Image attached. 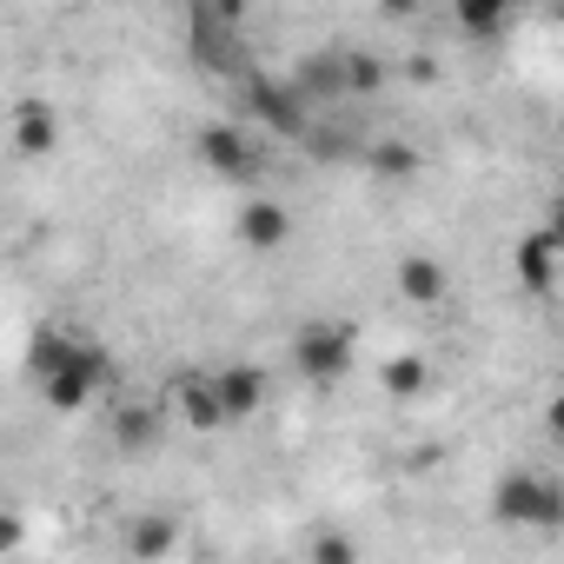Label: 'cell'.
<instances>
[{
    "label": "cell",
    "mask_w": 564,
    "mask_h": 564,
    "mask_svg": "<svg viewBox=\"0 0 564 564\" xmlns=\"http://www.w3.org/2000/svg\"><path fill=\"white\" fill-rule=\"evenodd\" d=\"M352 346H359V333H352L346 319H313V326H300L293 359H300V372H306V379L333 386V379L352 366Z\"/></svg>",
    "instance_id": "obj_1"
},
{
    "label": "cell",
    "mask_w": 564,
    "mask_h": 564,
    "mask_svg": "<svg viewBox=\"0 0 564 564\" xmlns=\"http://www.w3.org/2000/svg\"><path fill=\"white\" fill-rule=\"evenodd\" d=\"M193 153L206 160V173H219V180H232V186H252L259 180V147H252V133L246 127H226V120H213V127H199V140H193Z\"/></svg>",
    "instance_id": "obj_2"
},
{
    "label": "cell",
    "mask_w": 564,
    "mask_h": 564,
    "mask_svg": "<svg viewBox=\"0 0 564 564\" xmlns=\"http://www.w3.org/2000/svg\"><path fill=\"white\" fill-rule=\"evenodd\" d=\"M100 386H107V352H100V346H87V339L67 352V366H54V372L41 379V392H47V405H54V412H80Z\"/></svg>",
    "instance_id": "obj_3"
},
{
    "label": "cell",
    "mask_w": 564,
    "mask_h": 564,
    "mask_svg": "<svg viewBox=\"0 0 564 564\" xmlns=\"http://www.w3.org/2000/svg\"><path fill=\"white\" fill-rule=\"evenodd\" d=\"M498 511L518 518V524H557L564 518V491L551 478H538V471H511L498 485Z\"/></svg>",
    "instance_id": "obj_4"
},
{
    "label": "cell",
    "mask_w": 564,
    "mask_h": 564,
    "mask_svg": "<svg viewBox=\"0 0 564 564\" xmlns=\"http://www.w3.org/2000/svg\"><path fill=\"white\" fill-rule=\"evenodd\" d=\"M232 232H239V246H246V252H279V246L293 239V213L279 206V199H265V193H246V206H239Z\"/></svg>",
    "instance_id": "obj_5"
},
{
    "label": "cell",
    "mask_w": 564,
    "mask_h": 564,
    "mask_svg": "<svg viewBox=\"0 0 564 564\" xmlns=\"http://www.w3.org/2000/svg\"><path fill=\"white\" fill-rule=\"evenodd\" d=\"M8 140H14V153H21V160H47V153L61 147V113H54L47 100H21V107H14V133H8Z\"/></svg>",
    "instance_id": "obj_6"
},
{
    "label": "cell",
    "mask_w": 564,
    "mask_h": 564,
    "mask_svg": "<svg viewBox=\"0 0 564 564\" xmlns=\"http://www.w3.org/2000/svg\"><path fill=\"white\" fill-rule=\"evenodd\" d=\"M213 399H219V419H252L265 405V372L259 366H219L213 372Z\"/></svg>",
    "instance_id": "obj_7"
},
{
    "label": "cell",
    "mask_w": 564,
    "mask_h": 564,
    "mask_svg": "<svg viewBox=\"0 0 564 564\" xmlns=\"http://www.w3.org/2000/svg\"><path fill=\"white\" fill-rule=\"evenodd\" d=\"M399 293H405L412 306H445V300H452V272H445L438 259H425V252H405V259H399Z\"/></svg>",
    "instance_id": "obj_8"
},
{
    "label": "cell",
    "mask_w": 564,
    "mask_h": 564,
    "mask_svg": "<svg viewBox=\"0 0 564 564\" xmlns=\"http://www.w3.org/2000/svg\"><path fill=\"white\" fill-rule=\"evenodd\" d=\"M518 279H524L538 300L557 286V232H551V226H538V232L518 239Z\"/></svg>",
    "instance_id": "obj_9"
},
{
    "label": "cell",
    "mask_w": 564,
    "mask_h": 564,
    "mask_svg": "<svg viewBox=\"0 0 564 564\" xmlns=\"http://www.w3.org/2000/svg\"><path fill=\"white\" fill-rule=\"evenodd\" d=\"M173 412H180L193 432L226 425V419H219V399H213V379H180V386H173Z\"/></svg>",
    "instance_id": "obj_10"
},
{
    "label": "cell",
    "mask_w": 564,
    "mask_h": 564,
    "mask_svg": "<svg viewBox=\"0 0 564 564\" xmlns=\"http://www.w3.org/2000/svg\"><path fill=\"white\" fill-rule=\"evenodd\" d=\"M505 21H511V0H452V28L471 41H491Z\"/></svg>",
    "instance_id": "obj_11"
},
{
    "label": "cell",
    "mask_w": 564,
    "mask_h": 564,
    "mask_svg": "<svg viewBox=\"0 0 564 564\" xmlns=\"http://www.w3.org/2000/svg\"><path fill=\"white\" fill-rule=\"evenodd\" d=\"M74 346H80L74 333H61V326H41V333H34V346H28V372H34V386H41L54 366H67V352H74Z\"/></svg>",
    "instance_id": "obj_12"
},
{
    "label": "cell",
    "mask_w": 564,
    "mask_h": 564,
    "mask_svg": "<svg viewBox=\"0 0 564 564\" xmlns=\"http://www.w3.org/2000/svg\"><path fill=\"white\" fill-rule=\"evenodd\" d=\"M113 438H120L127 452L153 445V438H160V405H120V412H113Z\"/></svg>",
    "instance_id": "obj_13"
},
{
    "label": "cell",
    "mask_w": 564,
    "mask_h": 564,
    "mask_svg": "<svg viewBox=\"0 0 564 564\" xmlns=\"http://www.w3.org/2000/svg\"><path fill=\"white\" fill-rule=\"evenodd\" d=\"M386 87V67L372 54H339V94H379Z\"/></svg>",
    "instance_id": "obj_14"
},
{
    "label": "cell",
    "mask_w": 564,
    "mask_h": 564,
    "mask_svg": "<svg viewBox=\"0 0 564 564\" xmlns=\"http://www.w3.org/2000/svg\"><path fill=\"white\" fill-rule=\"evenodd\" d=\"M366 160H372L379 180H412V173H419V147H405V140H379Z\"/></svg>",
    "instance_id": "obj_15"
},
{
    "label": "cell",
    "mask_w": 564,
    "mask_h": 564,
    "mask_svg": "<svg viewBox=\"0 0 564 564\" xmlns=\"http://www.w3.org/2000/svg\"><path fill=\"white\" fill-rule=\"evenodd\" d=\"M425 379H432V366H425L419 352H405V359H392V366H386V392H392V399H419V392H425Z\"/></svg>",
    "instance_id": "obj_16"
},
{
    "label": "cell",
    "mask_w": 564,
    "mask_h": 564,
    "mask_svg": "<svg viewBox=\"0 0 564 564\" xmlns=\"http://www.w3.org/2000/svg\"><path fill=\"white\" fill-rule=\"evenodd\" d=\"M252 107H259L272 127H300V100H286L279 87H265V80H252Z\"/></svg>",
    "instance_id": "obj_17"
},
{
    "label": "cell",
    "mask_w": 564,
    "mask_h": 564,
    "mask_svg": "<svg viewBox=\"0 0 564 564\" xmlns=\"http://www.w3.org/2000/svg\"><path fill=\"white\" fill-rule=\"evenodd\" d=\"M127 544H133L140 557H160V551L173 544V524H166V518H153V524H133V538H127Z\"/></svg>",
    "instance_id": "obj_18"
},
{
    "label": "cell",
    "mask_w": 564,
    "mask_h": 564,
    "mask_svg": "<svg viewBox=\"0 0 564 564\" xmlns=\"http://www.w3.org/2000/svg\"><path fill=\"white\" fill-rule=\"evenodd\" d=\"M313 557H319V564H352V538H319Z\"/></svg>",
    "instance_id": "obj_19"
},
{
    "label": "cell",
    "mask_w": 564,
    "mask_h": 564,
    "mask_svg": "<svg viewBox=\"0 0 564 564\" xmlns=\"http://www.w3.org/2000/svg\"><path fill=\"white\" fill-rule=\"evenodd\" d=\"M21 544V518L14 511H0V551H14Z\"/></svg>",
    "instance_id": "obj_20"
},
{
    "label": "cell",
    "mask_w": 564,
    "mask_h": 564,
    "mask_svg": "<svg viewBox=\"0 0 564 564\" xmlns=\"http://www.w3.org/2000/svg\"><path fill=\"white\" fill-rule=\"evenodd\" d=\"M379 14H392V21H412V14H419V0H379Z\"/></svg>",
    "instance_id": "obj_21"
},
{
    "label": "cell",
    "mask_w": 564,
    "mask_h": 564,
    "mask_svg": "<svg viewBox=\"0 0 564 564\" xmlns=\"http://www.w3.org/2000/svg\"><path fill=\"white\" fill-rule=\"evenodd\" d=\"M213 14H219V21L232 28V21H246V0H213Z\"/></svg>",
    "instance_id": "obj_22"
}]
</instances>
